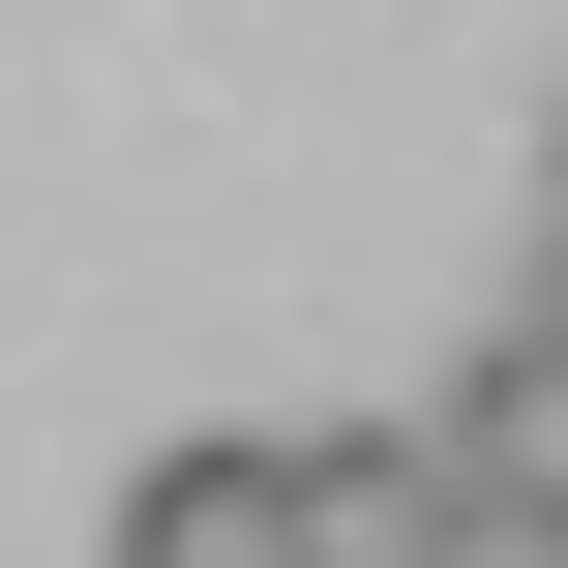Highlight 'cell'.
<instances>
[{
  "mask_svg": "<svg viewBox=\"0 0 568 568\" xmlns=\"http://www.w3.org/2000/svg\"><path fill=\"white\" fill-rule=\"evenodd\" d=\"M120 568H300V419H180V449H120Z\"/></svg>",
  "mask_w": 568,
  "mask_h": 568,
  "instance_id": "6da1fadb",
  "label": "cell"
},
{
  "mask_svg": "<svg viewBox=\"0 0 568 568\" xmlns=\"http://www.w3.org/2000/svg\"><path fill=\"white\" fill-rule=\"evenodd\" d=\"M300 568H509V539L449 509L419 419H300Z\"/></svg>",
  "mask_w": 568,
  "mask_h": 568,
  "instance_id": "7a4b0ae2",
  "label": "cell"
},
{
  "mask_svg": "<svg viewBox=\"0 0 568 568\" xmlns=\"http://www.w3.org/2000/svg\"><path fill=\"white\" fill-rule=\"evenodd\" d=\"M539 329H568V240H539Z\"/></svg>",
  "mask_w": 568,
  "mask_h": 568,
  "instance_id": "3957f363",
  "label": "cell"
}]
</instances>
